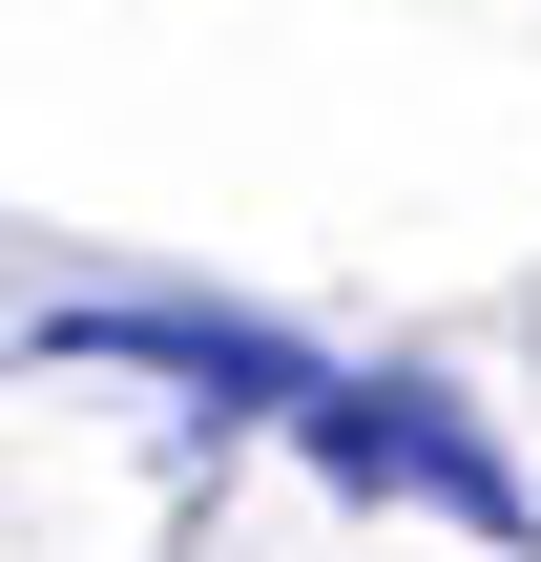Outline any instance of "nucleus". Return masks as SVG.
I'll return each mask as SVG.
<instances>
[{
    "label": "nucleus",
    "mask_w": 541,
    "mask_h": 562,
    "mask_svg": "<svg viewBox=\"0 0 541 562\" xmlns=\"http://www.w3.org/2000/svg\"><path fill=\"white\" fill-rule=\"evenodd\" d=\"M21 355H125V375H188L208 417H313L334 396L271 313H188V292H63V313H21Z\"/></svg>",
    "instance_id": "obj_2"
},
{
    "label": "nucleus",
    "mask_w": 541,
    "mask_h": 562,
    "mask_svg": "<svg viewBox=\"0 0 541 562\" xmlns=\"http://www.w3.org/2000/svg\"><path fill=\"white\" fill-rule=\"evenodd\" d=\"M292 438H313L354 501H438V521H480V542H521V521H541V501H521V459H500V438H480L438 375H334Z\"/></svg>",
    "instance_id": "obj_1"
}]
</instances>
